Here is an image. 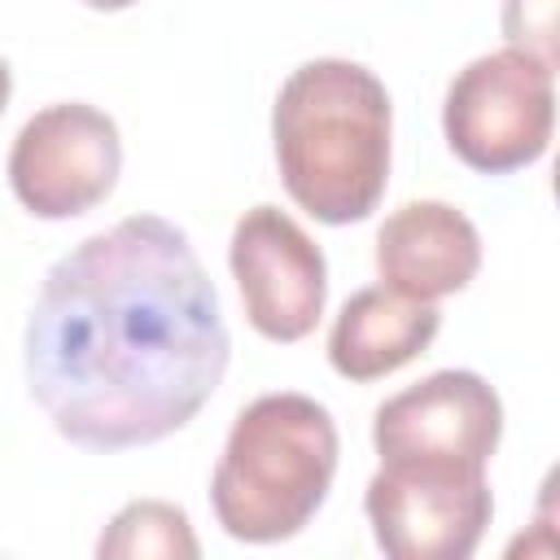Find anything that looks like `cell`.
Wrapping results in <instances>:
<instances>
[{
  "label": "cell",
  "instance_id": "cell-9",
  "mask_svg": "<svg viewBox=\"0 0 560 560\" xmlns=\"http://www.w3.org/2000/svg\"><path fill=\"white\" fill-rule=\"evenodd\" d=\"M481 267V236L472 219L446 201H407L376 232L381 284L438 302L472 284Z\"/></svg>",
  "mask_w": 560,
  "mask_h": 560
},
{
  "label": "cell",
  "instance_id": "cell-8",
  "mask_svg": "<svg viewBox=\"0 0 560 560\" xmlns=\"http://www.w3.org/2000/svg\"><path fill=\"white\" fill-rule=\"evenodd\" d=\"M228 267L245 302V319L267 341H302L328 302V267L319 245L280 206H254L236 219Z\"/></svg>",
  "mask_w": 560,
  "mask_h": 560
},
{
  "label": "cell",
  "instance_id": "cell-4",
  "mask_svg": "<svg viewBox=\"0 0 560 560\" xmlns=\"http://www.w3.org/2000/svg\"><path fill=\"white\" fill-rule=\"evenodd\" d=\"M556 127V66L499 48L472 57L446 88L442 131L451 153L481 171L508 175L538 162Z\"/></svg>",
  "mask_w": 560,
  "mask_h": 560
},
{
  "label": "cell",
  "instance_id": "cell-13",
  "mask_svg": "<svg viewBox=\"0 0 560 560\" xmlns=\"http://www.w3.org/2000/svg\"><path fill=\"white\" fill-rule=\"evenodd\" d=\"M88 9H101V13H114V9H127V4H136V0H83Z\"/></svg>",
  "mask_w": 560,
  "mask_h": 560
},
{
  "label": "cell",
  "instance_id": "cell-2",
  "mask_svg": "<svg viewBox=\"0 0 560 560\" xmlns=\"http://www.w3.org/2000/svg\"><path fill=\"white\" fill-rule=\"evenodd\" d=\"M394 109L385 83L346 57L298 66L271 105L284 192L319 223L368 219L389 184Z\"/></svg>",
  "mask_w": 560,
  "mask_h": 560
},
{
  "label": "cell",
  "instance_id": "cell-11",
  "mask_svg": "<svg viewBox=\"0 0 560 560\" xmlns=\"http://www.w3.org/2000/svg\"><path fill=\"white\" fill-rule=\"evenodd\" d=\"M101 560H144V556H166V560H192L201 556L197 534L188 525V512L162 499H136L127 503L105 534L96 538Z\"/></svg>",
  "mask_w": 560,
  "mask_h": 560
},
{
  "label": "cell",
  "instance_id": "cell-1",
  "mask_svg": "<svg viewBox=\"0 0 560 560\" xmlns=\"http://www.w3.org/2000/svg\"><path fill=\"white\" fill-rule=\"evenodd\" d=\"M232 337L219 293L162 214H131L61 254L26 319V385L83 451L179 433L219 389Z\"/></svg>",
  "mask_w": 560,
  "mask_h": 560
},
{
  "label": "cell",
  "instance_id": "cell-5",
  "mask_svg": "<svg viewBox=\"0 0 560 560\" xmlns=\"http://www.w3.org/2000/svg\"><path fill=\"white\" fill-rule=\"evenodd\" d=\"M363 512L389 560H468L494 516L486 468L381 464Z\"/></svg>",
  "mask_w": 560,
  "mask_h": 560
},
{
  "label": "cell",
  "instance_id": "cell-7",
  "mask_svg": "<svg viewBox=\"0 0 560 560\" xmlns=\"http://www.w3.org/2000/svg\"><path fill=\"white\" fill-rule=\"evenodd\" d=\"M503 438V402L494 385L468 368H442L372 416L381 464H455L486 468Z\"/></svg>",
  "mask_w": 560,
  "mask_h": 560
},
{
  "label": "cell",
  "instance_id": "cell-10",
  "mask_svg": "<svg viewBox=\"0 0 560 560\" xmlns=\"http://www.w3.org/2000/svg\"><path fill=\"white\" fill-rule=\"evenodd\" d=\"M438 328V302H416L389 284H368L341 302L328 328V363L346 381H381L424 354Z\"/></svg>",
  "mask_w": 560,
  "mask_h": 560
},
{
  "label": "cell",
  "instance_id": "cell-6",
  "mask_svg": "<svg viewBox=\"0 0 560 560\" xmlns=\"http://www.w3.org/2000/svg\"><path fill=\"white\" fill-rule=\"evenodd\" d=\"M122 171L118 122L88 105L61 101L31 114L9 149L13 197L35 219H74L101 206Z\"/></svg>",
  "mask_w": 560,
  "mask_h": 560
},
{
  "label": "cell",
  "instance_id": "cell-12",
  "mask_svg": "<svg viewBox=\"0 0 560 560\" xmlns=\"http://www.w3.org/2000/svg\"><path fill=\"white\" fill-rule=\"evenodd\" d=\"M508 48L556 66V0H503Z\"/></svg>",
  "mask_w": 560,
  "mask_h": 560
},
{
  "label": "cell",
  "instance_id": "cell-14",
  "mask_svg": "<svg viewBox=\"0 0 560 560\" xmlns=\"http://www.w3.org/2000/svg\"><path fill=\"white\" fill-rule=\"evenodd\" d=\"M9 92H13V79H9V66L0 61V114H4V105H9Z\"/></svg>",
  "mask_w": 560,
  "mask_h": 560
},
{
  "label": "cell",
  "instance_id": "cell-3",
  "mask_svg": "<svg viewBox=\"0 0 560 560\" xmlns=\"http://www.w3.org/2000/svg\"><path fill=\"white\" fill-rule=\"evenodd\" d=\"M337 424L324 402L262 394L228 429L210 477V508L236 542H284L311 525L337 477Z\"/></svg>",
  "mask_w": 560,
  "mask_h": 560
}]
</instances>
